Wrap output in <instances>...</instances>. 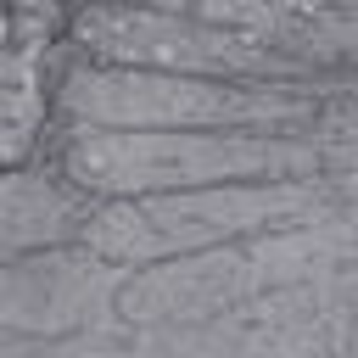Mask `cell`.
I'll return each mask as SVG.
<instances>
[{"instance_id":"obj_4","label":"cell","mask_w":358,"mask_h":358,"mask_svg":"<svg viewBox=\"0 0 358 358\" xmlns=\"http://www.w3.org/2000/svg\"><path fill=\"white\" fill-rule=\"evenodd\" d=\"M67 39L90 62L196 73V78H229V84H296L308 73L302 62L257 45L252 34L168 11V6H140V0H78L67 17Z\"/></svg>"},{"instance_id":"obj_2","label":"cell","mask_w":358,"mask_h":358,"mask_svg":"<svg viewBox=\"0 0 358 358\" xmlns=\"http://www.w3.org/2000/svg\"><path fill=\"white\" fill-rule=\"evenodd\" d=\"M319 207L308 179H246V185H190L151 196H106L84 207L78 246L106 268H151L173 257H207L235 241L302 224Z\"/></svg>"},{"instance_id":"obj_1","label":"cell","mask_w":358,"mask_h":358,"mask_svg":"<svg viewBox=\"0 0 358 358\" xmlns=\"http://www.w3.org/2000/svg\"><path fill=\"white\" fill-rule=\"evenodd\" d=\"M313 151L285 134L257 129H90L67 123L56 145V173L84 196H151L190 185H246V179H308Z\"/></svg>"},{"instance_id":"obj_5","label":"cell","mask_w":358,"mask_h":358,"mask_svg":"<svg viewBox=\"0 0 358 358\" xmlns=\"http://www.w3.org/2000/svg\"><path fill=\"white\" fill-rule=\"evenodd\" d=\"M101 257H90L78 241H50L28 252L0 257V330L6 336H67L90 319V302L101 291Z\"/></svg>"},{"instance_id":"obj_6","label":"cell","mask_w":358,"mask_h":358,"mask_svg":"<svg viewBox=\"0 0 358 358\" xmlns=\"http://www.w3.org/2000/svg\"><path fill=\"white\" fill-rule=\"evenodd\" d=\"M84 207L90 201L62 173H39L34 162L0 173V257L50 246V241H73L84 224Z\"/></svg>"},{"instance_id":"obj_3","label":"cell","mask_w":358,"mask_h":358,"mask_svg":"<svg viewBox=\"0 0 358 358\" xmlns=\"http://www.w3.org/2000/svg\"><path fill=\"white\" fill-rule=\"evenodd\" d=\"M50 112L62 123L90 129H257L285 134L313 117V95L296 84H229L196 73H157V67H117L78 56L62 67L50 90Z\"/></svg>"},{"instance_id":"obj_7","label":"cell","mask_w":358,"mask_h":358,"mask_svg":"<svg viewBox=\"0 0 358 358\" xmlns=\"http://www.w3.org/2000/svg\"><path fill=\"white\" fill-rule=\"evenodd\" d=\"M50 95L39 84H0V173L28 168L50 129Z\"/></svg>"},{"instance_id":"obj_9","label":"cell","mask_w":358,"mask_h":358,"mask_svg":"<svg viewBox=\"0 0 358 358\" xmlns=\"http://www.w3.org/2000/svg\"><path fill=\"white\" fill-rule=\"evenodd\" d=\"M6 6H22V11H56V6H78V0H6Z\"/></svg>"},{"instance_id":"obj_8","label":"cell","mask_w":358,"mask_h":358,"mask_svg":"<svg viewBox=\"0 0 358 358\" xmlns=\"http://www.w3.org/2000/svg\"><path fill=\"white\" fill-rule=\"evenodd\" d=\"M50 56V17L0 0V84H39Z\"/></svg>"}]
</instances>
